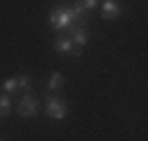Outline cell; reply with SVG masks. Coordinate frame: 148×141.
Instances as JSON below:
<instances>
[{
	"label": "cell",
	"instance_id": "cell-1",
	"mask_svg": "<svg viewBox=\"0 0 148 141\" xmlns=\"http://www.w3.org/2000/svg\"><path fill=\"white\" fill-rule=\"evenodd\" d=\"M85 10L80 7V3L75 5H54L49 10V26L54 31H66L73 28L75 24H85Z\"/></svg>",
	"mask_w": 148,
	"mask_h": 141
},
{
	"label": "cell",
	"instance_id": "cell-2",
	"mask_svg": "<svg viewBox=\"0 0 148 141\" xmlns=\"http://www.w3.org/2000/svg\"><path fill=\"white\" fill-rule=\"evenodd\" d=\"M68 103L61 99V97H57V94H49L47 97V101H45V115L47 118H52V120H64L66 115H68Z\"/></svg>",
	"mask_w": 148,
	"mask_h": 141
},
{
	"label": "cell",
	"instance_id": "cell-3",
	"mask_svg": "<svg viewBox=\"0 0 148 141\" xmlns=\"http://www.w3.org/2000/svg\"><path fill=\"white\" fill-rule=\"evenodd\" d=\"M38 111H40V101L35 99V94L33 92H24V97L16 103V113L21 118H33V115H38Z\"/></svg>",
	"mask_w": 148,
	"mask_h": 141
},
{
	"label": "cell",
	"instance_id": "cell-4",
	"mask_svg": "<svg viewBox=\"0 0 148 141\" xmlns=\"http://www.w3.org/2000/svg\"><path fill=\"white\" fill-rule=\"evenodd\" d=\"M71 40H73V45H78V49H82L85 45H87V40H89V31H87V24H78V26H73L71 28Z\"/></svg>",
	"mask_w": 148,
	"mask_h": 141
},
{
	"label": "cell",
	"instance_id": "cell-5",
	"mask_svg": "<svg viewBox=\"0 0 148 141\" xmlns=\"http://www.w3.org/2000/svg\"><path fill=\"white\" fill-rule=\"evenodd\" d=\"M120 14H122V7L115 3V0H106V3H103V7H101V16H103V19L113 21V19H118Z\"/></svg>",
	"mask_w": 148,
	"mask_h": 141
},
{
	"label": "cell",
	"instance_id": "cell-6",
	"mask_svg": "<svg viewBox=\"0 0 148 141\" xmlns=\"http://www.w3.org/2000/svg\"><path fill=\"white\" fill-rule=\"evenodd\" d=\"M54 49H57L61 57H68V54H73L75 45H73L71 35H61V38H57V40H54Z\"/></svg>",
	"mask_w": 148,
	"mask_h": 141
},
{
	"label": "cell",
	"instance_id": "cell-7",
	"mask_svg": "<svg viewBox=\"0 0 148 141\" xmlns=\"http://www.w3.org/2000/svg\"><path fill=\"white\" fill-rule=\"evenodd\" d=\"M61 87H64V75L59 73V70H54V73L49 75V82H47V92L49 94H57Z\"/></svg>",
	"mask_w": 148,
	"mask_h": 141
},
{
	"label": "cell",
	"instance_id": "cell-8",
	"mask_svg": "<svg viewBox=\"0 0 148 141\" xmlns=\"http://www.w3.org/2000/svg\"><path fill=\"white\" fill-rule=\"evenodd\" d=\"M31 90H33V78L28 73L16 78V92H31Z\"/></svg>",
	"mask_w": 148,
	"mask_h": 141
},
{
	"label": "cell",
	"instance_id": "cell-9",
	"mask_svg": "<svg viewBox=\"0 0 148 141\" xmlns=\"http://www.w3.org/2000/svg\"><path fill=\"white\" fill-rule=\"evenodd\" d=\"M12 113V101L7 94H0V118H7Z\"/></svg>",
	"mask_w": 148,
	"mask_h": 141
},
{
	"label": "cell",
	"instance_id": "cell-10",
	"mask_svg": "<svg viewBox=\"0 0 148 141\" xmlns=\"http://www.w3.org/2000/svg\"><path fill=\"white\" fill-rule=\"evenodd\" d=\"M3 90H5L7 94L16 92V78H10V80H5V82H3Z\"/></svg>",
	"mask_w": 148,
	"mask_h": 141
},
{
	"label": "cell",
	"instance_id": "cell-11",
	"mask_svg": "<svg viewBox=\"0 0 148 141\" xmlns=\"http://www.w3.org/2000/svg\"><path fill=\"white\" fill-rule=\"evenodd\" d=\"M80 3V7L85 10V12H92V10H97V0H78Z\"/></svg>",
	"mask_w": 148,
	"mask_h": 141
},
{
	"label": "cell",
	"instance_id": "cell-12",
	"mask_svg": "<svg viewBox=\"0 0 148 141\" xmlns=\"http://www.w3.org/2000/svg\"><path fill=\"white\" fill-rule=\"evenodd\" d=\"M0 141H5V139H0Z\"/></svg>",
	"mask_w": 148,
	"mask_h": 141
}]
</instances>
